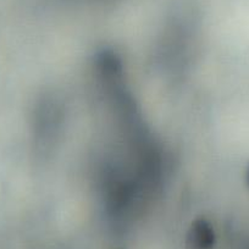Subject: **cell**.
Masks as SVG:
<instances>
[{"mask_svg":"<svg viewBox=\"0 0 249 249\" xmlns=\"http://www.w3.org/2000/svg\"><path fill=\"white\" fill-rule=\"evenodd\" d=\"M213 238V233L210 227L208 226L207 222L202 221V222H197L193 227L192 234H191V241L195 246H199V247H204L207 246L208 243L212 242Z\"/></svg>","mask_w":249,"mask_h":249,"instance_id":"obj_1","label":"cell"}]
</instances>
